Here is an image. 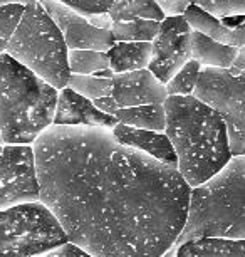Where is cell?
Returning a JSON list of instances; mask_svg holds the SVG:
<instances>
[{"mask_svg":"<svg viewBox=\"0 0 245 257\" xmlns=\"http://www.w3.org/2000/svg\"><path fill=\"white\" fill-rule=\"evenodd\" d=\"M39 202L89 257H161L186 224L180 170L101 126L51 124L32 143Z\"/></svg>","mask_w":245,"mask_h":257,"instance_id":"obj_1","label":"cell"},{"mask_svg":"<svg viewBox=\"0 0 245 257\" xmlns=\"http://www.w3.org/2000/svg\"><path fill=\"white\" fill-rule=\"evenodd\" d=\"M165 111V133L178 155L180 173L191 188L210 180L232 160L227 124L212 106L195 94L168 96Z\"/></svg>","mask_w":245,"mask_h":257,"instance_id":"obj_2","label":"cell"},{"mask_svg":"<svg viewBox=\"0 0 245 257\" xmlns=\"http://www.w3.org/2000/svg\"><path fill=\"white\" fill-rule=\"evenodd\" d=\"M198 239L245 240V153L191 188L186 224L176 247Z\"/></svg>","mask_w":245,"mask_h":257,"instance_id":"obj_3","label":"cell"},{"mask_svg":"<svg viewBox=\"0 0 245 257\" xmlns=\"http://www.w3.org/2000/svg\"><path fill=\"white\" fill-rule=\"evenodd\" d=\"M59 89L4 52L0 56V135L4 145H32L54 123Z\"/></svg>","mask_w":245,"mask_h":257,"instance_id":"obj_4","label":"cell"},{"mask_svg":"<svg viewBox=\"0 0 245 257\" xmlns=\"http://www.w3.org/2000/svg\"><path fill=\"white\" fill-rule=\"evenodd\" d=\"M6 52L56 89L67 88L69 49L59 27L39 2L26 6Z\"/></svg>","mask_w":245,"mask_h":257,"instance_id":"obj_5","label":"cell"},{"mask_svg":"<svg viewBox=\"0 0 245 257\" xmlns=\"http://www.w3.org/2000/svg\"><path fill=\"white\" fill-rule=\"evenodd\" d=\"M69 244L59 222L42 202L0 210V257H32Z\"/></svg>","mask_w":245,"mask_h":257,"instance_id":"obj_6","label":"cell"},{"mask_svg":"<svg viewBox=\"0 0 245 257\" xmlns=\"http://www.w3.org/2000/svg\"><path fill=\"white\" fill-rule=\"evenodd\" d=\"M223 118L233 155L245 153V71L232 74L222 67H203L193 93Z\"/></svg>","mask_w":245,"mask_h":257,"instance_id":"obj_7","label":"cell"},{"mask_svg":"<svg viewBox=\"0 0 245 257\" xmlns=\"http://www.w3.org/2000/svg\"><path fill=\"white\" fill-rule=\"evenodd\" d=\"M24 202H39L32 145H4L0 153V210Z\"/></svg>","mask_w":245,"mask_h":257,"instance_id":"obj_8","label":"cell"},{"mask_svg":"<svg viewBox=\"0 0 245 257\" xmlns=\"http://www.w3.org/2000/svg\"><path fill=\"white\" fill-rule=\"evenodd\" d=\"M191 32L193 27L185 16H171L161 21L160 31L153 39V54L148 69L163 84L191 59Z\"/></svg>","mask_w":245,"mask_h":257,"instance_id":"obj_9","label":"cell"},{"mask_svg":"<svg viewBox=\"0 0 245 257\" xmlns=\"http://www.w3.org/2000/svg\"><path fill=\"white\" fill-rule=\"evenodd\" d=\"M64 36L67 49H94L106 52L114 42L113 32L99 29L83 14L73 11L59 0H37Z\"/></svg>","mask_w":245,"mask_h":257,"instance_id":"obj_10","label":"cell"},{"mask_svg":"<svg viewBox=\"0 0 245 257\" xmlns=\"http://www.w3.org/2000/svg\"><path fill=\"white\" fill-rule=\"evenodd\" d=\"M111 98L119 108L141 104H165L168 98L166 84L148 69L118 72L113 77Z\"/></svg>","mask_w":245,"mask_h":257,"instance_id":"obj_11","label":"cell"},{"mask_svg":"<svg viewBox=\"0 0 245 257\" xmlns=\"http://www.w3.org/2000/svg\"><path fill=\"white\" fill-rule=\"evenodd\" d=\"M59 126H101L113 130L119 121L113 114L101 111L93 101L76 93L74 89L64 88L59 91L54 123Z\"/></svg>","mask_w":245,"mask_h":257,"instance_id":"obj_12","label":"cell"},{"mask_svg":"<svg viewBox=\"0 0 245 257\" xmlns=\"http://www.w3.org/2000/svg\"><path fill=\"white\" fill-rule=\"evenodd\" d=\"M113 133L119 143L136 148L139 152L148 153L150 157L160 160V162L178 168V155H176L175 147L165 132L134 128V126L119 123L113 128Z\"/></svg>","mask_w":245,"mask_h":257,"instance_id":"obj_13","label":"cell"},{"mask_svg":"<svg viewBox=\"0 0 245 257\" xmlns=\"http://www.w3.org/2000/svg\"><path fill=\"white\" fill-rule=\"evenodd\" d=\"M183 16L195 31L203 32L215 41L235 47L245 44V22L238 27H227L225 24L220 22L218 17L203 11L196 4H190V7L186 9Z\"/></svg>","mask_w":245,"mask_h":257,"instance_id":"obj_14","label":"cell"},{"mask_svg":"<svg viewBox=\"0 0 245 257\" xmlns=\"http://www.w3.org/2000/svg\"><path fill=\"white\" fill-rule=\"evenodd\" d=\"M237 52L238 47L218 42L195 29L191 32V59L198 61L203 67L230 69L237 57Z\"/></svg>","mask_w":245,"mask_h":257,"instance_id":"obj_15","label":"cell"},{"mask_svg":"<svg viewBox=\"0 0 245 257\" xmlns=\"http://www.w3.org/2000/svg\"><path fill=\"white\" fill-rule=\"evenodd\" d=\"M111 69L116 72H129L146 69L151 61L153 42H123L118 41L106 51Z\"/></svg>","mask_w":245,"mask_h":257,"instance_id":"obj_16","label":"cell"},{"mask_svg":"<svg viewBox=\"0 0 245 257\" xmlns=\"http://www.w3.org/2000/svg\"><path fill=\"white\" fill-rule=\"evenodd\" d=\"M176 257H245V240L198 239L178 245Z\"/></svg>","mask_w":245,"mask_h":257,"instance_id":"obj_17","label":"cell"},{"mask_svg":"<svg viewBox=\"0 0 245 257\" xmlns=\"http://www.w3.org/2000/svg\"><path fill=\"white\" fill-rule=\"evenodd\" d=\"M113 116L119 123L134 126V128L156 130V132H165L166 128L165 104H141L131 106V108H119Z\"/></svg>","mask_w":245,"mask_h":257,"instance_id":"obj_18","label":"cell"},{"mask_svg":"<svg viewBox=\"0 0 245 257\" xmlns=\"http://www.w3.org/2000/svg\"><path fill=\"white\" fill-rule=\"evenodd\" d=\"M160 21H151V19H129V21H114L111 32L114 41L123 42H139L146 41L153 42L160 31Z\"/></svg>","mask_w":245,"mask_h":257,"instance_id":"obj_19","label":"cell"},{"mask_svg":"<svg viewBox=\"0 0 245 257\" xmlns=\"http://www.w3.org/2000/svg\"><path fill=\"white\" fill-rule=\"evenodd\" d=\"M108 14L113 21H129L139 17L161 22L166 17L155 0H114Z\"/></svg>","mask_w":245,"mask_h":257,"instance_id":"obj_20","label":"cell"},{"mask_svg":"<svg viewBox=\"0 0 245 257\" xmlns=\"http://www.w3.org/2000/svg\"><path fill=\"white\" fill-rule=\"evenodd\" d=\"M71 74H94L98 71L109 69V57L104 51L94 49H71L67 54Z\"/></svg>","mask_w":245,"mask_h":257,"instance_id":"obj_21","label":"cell"},{"mask_svg":"<svg viewBox=\"0 0 245 257\" xmlns=\"http://www.w3.org/2000/svg\"><path fill=\"white\" fill-rule=\"evenodd\" d=\"M67 88L74 89L76 93L88 98L91 101L111 96L113 91V79H103L94 74H71Z\"/></svg>","mask_w":245,"mask_h":257,"instance_id":"obj_22","label":"cell"},{"mask_svg":"<svg viewBox=\"0 0 245 257\" xmlns=\"http://www.w3.org/2000/svg\"><path fill=\"white\" fill-rule=\"evenodd\" d=\"M203 66L198 61L190 59L181 69L166 82L168 96H191L198 84L200 72Z\"/></svg>","mask_w":245,"mask_h":257,"instance_id":"obj_23","label":"cell"},{"mask_svg":"<svg viewBox=\"0 0 245 257\" xmlns=\"http://www.w3.org/2000/svg\"><path fill=\"white\" fill-rule=\"evenodd\" d=\"M24 9H26V6H22V4L0 6V56L6 52L9 41H11L12 34L24 14Z\"/></svg>","mask_w":245,"mask_h":257,"instance_id":"obj_24","label":"cell"},{"mask_svg":"<svg viewBox=\"0 0 245 257\" xmlns=\"http://www.w3.org/2000/svg\"><path fill=\"white\" fill-rule=\"evenodd\" d=\"M191 4L218 19L245 16V0H191Z\"/></svg>","mask_w":245,"mask_h":257,"instance_id":"obj_25","label":"cell"},{"mask_svg":"<svg viewBox=\"0 0 245 257\" xmlns=\"http://www.w3.org/2000/svg\"><path fill=\"white\" fill-rule=\"evenodd\" d=\"M59 2L88 17L93 14L108 12L114 0H59Z\"/></svg>","mask_w":245,"mask_h":257,"instance_id":"obj_26","label":"cell"},{"mask_svg":"<svg viewBox=\"0 0 245 257\" xmlns=\"http://www.w3.org/2000/svg\"><path fill=\"white\" fill-rule=\"evenodd\" d=\"M155 2L165 12L166 17H171V16H183L186 9L190 7L191 0H155Z\"/></svg>","mask_w":245,"mask_h":257,"instance_id":"obj_27","label":"cell"},{"mask_svg":"<svg viewBox=\"0 0 245 257\" xmlns=\"http://www.w3.org/2000/svg\"><path fill=\"white\" fill-rule=\"evenodd\" d=\"M32 257H89V255L81 250L79 247H76L73 244H64V245L57 247V249H54V250L46 252V254L32 255Z\"/></svg>","mask_w":245,"mask_h":257,"instance_id":"obj_28","label":"cell"},{"mask_svg":"<svg viewBox=\"0 0 245 257\" xmlns=\"http://www.w3.org/2000/svg\"><path fill=\"white\" fill-rule=\"evenodd\" d=\"M88 19H89V22L93 24V26L99 27V29H106V31H111L113 22H114L108 12L93 14V16H88Z\"/></svg>","mask_w":245,"mask_h":257,"instance_id":"obj_29","label":"cell"},{"mask_svg":"<svg viewBox=\"0 0 245 257\" xmlns=\"http://www.w3.org/2000/svg\"><path fill=\"white\" fill-rule=\"evenodd\" d=\"M93 103L98 106L101 111H104V113H108V114H114L119 109V106L116 104V101H114L111 96H104V98L94 99Z\"/></svg>","mask_w":245,"mask_h":257,"instance_id":"obj_30","label":"cell"},{"mask_svg":"<svg viewBox=\"0 0 245 257\" xmlns=\"http://www.w3.org/2000/svg\"><path fill=\"white\" fill-rule=\"evenodd\" d=\"M228 71L232 72V74H240V72L245 71V44L238 47L237 57H235L233 64Z\"/></svg>","mask_w":245,"mask_h":257,"instance_id":"obj_31","label":"cell"},{"mask_svg":"<svg viewBox=\"0 0 245 257\" xmlns=\"http://www.w3.org/2000/svg\"><path fill=\"white\" fill-rule=\"evenodd\" d=\"M31 2H37V0H0V6H7V4H22V6H27Z\"/></svg>","mask_w":245,"mask_h":257,"instance_id":"obj_32","label":"cell"},{"mask_svg":"<svg viewBox=\"0 0 245 257\" xmlns=\"http://www.w3.org/2000/svg\"><path fill=\"white\" fill-rule=\"evenodd\" d=\"M176 254H178V247H171V249L170 250H168L166 252V254H163L161 257H176Z\"/></svg>","mask_w":245,"mask_h":257,"instance_id":"obj_33","label":"cell"},{"mask_svg":"<svg viewBox=\"0 0 245 257\" xmlns=\"http://www.w3.org/2000/svg\"><path fill=\"white\" fill-rule=\"evenodd\" d=\"M0 145H2V147H4V142H2V135H0Z\"/></svg>","mask_w":245,"mask_h":257,"instance_id":"obj_34","label":"cell"},{"mask_svg":"<svg viewBox=\"0 0 245 257\" xmlns=\"http://www.w3.org/2000/svg\"><path fill=\"white\" fill-rule=\"evenodd\" d=\"M2 150H4V147H2V145H0V153H2Z\"/></svg>","mask_w":245,"mask_h":257,"instance_id":"obj_35","label":"cell"}]
</instances>
